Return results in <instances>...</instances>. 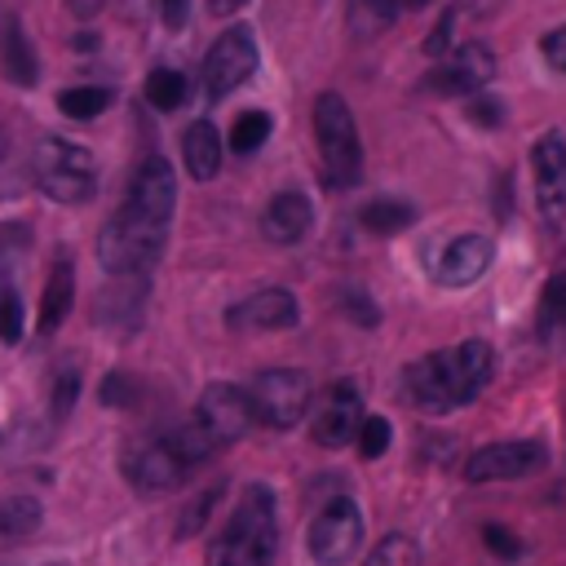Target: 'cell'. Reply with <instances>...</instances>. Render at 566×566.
Wrapping results in <instances>:
<instances>
[{
    "mask_svg": "<svg viewBox=\"0 0 566 566\" xmlns=\"http://www.w3.org/2000/svg\"><path fill=\"white\" fill-rule=\"evenodd\" d=\"M177 208V177L164 155H146L133 168L124 203L97 234V261L111 274H142L164 256L168 221Z\"/></svg>",
    "mask_w": 566,
    "mask_h": 566,
    "instance_id": "1",
    "label": "cell"
},
{
    "mask_svg": "<svg viewBox=\"0 0 566 566\" xmlns=\"http://www.w3.org/2000/svg\"><path fill=\"white\" fill-rule=\"evenodd\" d=\"M491 376H495V349L486 340H460V345L416 358L402 371V389L411 407L429 416H447V411L469 407L491 385Z\"/></svg>",
    "mask_w": 566,
    "mask_h": 566,
    "instance_id": "2",
    "label": "cell"
},
{
    "mask_svg": "<svg viewBox=\"0 0 566 566\" xmlns=\"http://www.w3.org/2000/svg\"><path fill=\"white\" fill-rule=\"evenodd\" d=\"M217 455V447L208 442V433L195 420H181L177 429L164 433H146L124 451V478L142 491V495H168L177 491L199 464H208Z\"/></svg>",
    "mask_w": 566,
    "mask_h": 566,
    "instance_id": "3",
    "label": "cell"
},
{
    "mask_svg": "<svg viewBox=\"0 0 566 566\" xmlns=\"http://www.w3.org/2000/svg\"><path fill=\"white\" fill-rule=\"evenodd\" d=\"M279 544V517H274V491L261 482H248L221 526V535L208 548V566H270Z\"/></svg>",
    "mask_w": 566,
    "mask_h": 566,
    "instance_id": "4",
    "label": "cell"
},
{
    "mask_svg": "<svg viewBox=\"0 0 566 566\" xmlns=\"http://www.w3.org/2000/svg\"><path fill=\"white\" fill-rule=\"evenodd\" d=\"M314 142H318V159H323V172L332 186H354L363 177L358 124H354V111L340 93L314 97Z\"/></svg>",
    "mask_w": 566,
    "mask_h": 566,
    "instance_id": "5",
    "label": "cell"
},
{
    "mask_svg": "<svg viewBox=\"0 0 566 566\" xmlns=\"http://www.w3.org/2000/svg\"><path fill=\"white\" fill-rule=\"evenodd\" d=\"M31 177L40 186V195H49L53 203H84L97 190L93 155L66 137H40V146L31 155Z\"/></svg>",
    "mask_w": 566,
    "mask_h": 566,
    "instance_id": "6",
    "label": "cell"
},
{
    "mask_svg": "<svg viewBox=\"0 0 566 566\" xmlns=\"http://www.w3.org/2000/svg\"><path fill=\"white\" fill-rule=\"evenodd\" d=\"M248 398H252L256 424L292 429V424L310 411V380H305V371H296V367H265V371L252 376Z\"/></svg>",
    "mask_w": 566,
    "mask_h": 566,
    "instance_id": "7",
    "label": "cell"
},
{
    "mask_svg": "<svg viewBox=\"0 0 566 566\" xmlns=\"http://www.w3.org/2000/svg\"><path fill=\"white\" fill-rule=\"evenodd\" d=\"M190 420L208 433V442H212L217 451L234 447V442L256 424V411H252L248 385H230V380L208 385V389L199 394V402H195V416H190Z\"/></svg>",
    "mask_w": 566,
    "mask_h": 566,
    "instance_id": "8",
    "label": "cell"
},
{
    "mask_svg": "<svg viewBox=\"0 0 566 566\" xmlns=\"http://www.w3.org/2000/svg\"><path fill=\"white\" fill-rule=\"evenodd\" d=\"M363 548V513L349 495L327 500L310 522V557L318 566H349Z\"/></svg>",
    "mask_w": 566,
    "mask_h": 566,
    "instance_id": "9",
    "label": "cell"
},
{
    "mask_svg": "<svg viewBox=\"0 0 566 566\" xmlns=\"http://www.w3.org/2000/svg\"><path fill=\"white\" fill-rule=\"evenodd\" d=\"M256 62H261V53H256V35H252L243 22L226 27V31L212 40L208 57H203V88H208V97L221 102L226 93H234L243 80L256 75Z\"/></svg>",
    "mask_w": 566,
    "mask_h": 566,
    "instance_id": "10",
    "label": "cell"
},
{
    "mask_svg": "<svg viewBox=\"0 0 566 566\" xmlns=\"http://www.w3.org/2000/svg\"><path fill=\"white\" fill-rule=\"evenodd\" d=\"M548 464V447L535 438H500L469 455L464 478L469 482H517Z\"/></svg>",
    "mask_w": 566,
    "mask_h": 566,
    "instance_id": "11",
    "label": "cell"
},
{
    "mask_svg": "<svg viewBox=\"0 0 566 566\" xmlns=\"http://www.w3.org/2000/svg\"><path fill=\"white\" fill-rule=\"evenodd\" d=\"M491 80H495L491 49L486 44H460L424 75V93H433V97H478V93H486Z\"/></svg>",
    "mask_w": 566,
    "mask_h": 566,
    "instance_id": "12",
    "label": "cell"
},
{
    "mask_svg": "<svg viewBox=\"0 0 566 566\" xmlns=\"http://www.w3.org/2000/svg\"><path fill=\"white\" fill-rule=\"evenodd\" d=\"M531 177H535V203L548 226L566 221V133H539L531 146Z\"/></svg>",
    "mask_w": 566,
    "mask_h": 566,
    "instance_id": "13",
    "label": "cell"
},
{
    "mask_svg": "<svg viewBox=\"0 0 566 566\" xmlns=\"http://www.w3.org/2000/svg\"><path fill=\"white\" fill-rule=\"evenodd\" d=\"M301 323V305L287 287H261L248 292L243 301H234L226 310V327L230 332H283Z\"/></svg>",
    "mask_w": 566,
    "mask_h": 566,
    "instance_id": "14",
    "label": "cell"
},
{
    "mask_svg": "<svg viewBox=\"0 0 566 566\" xmlns=\"http://www.w3.org/2000/svg\"><path fill=\"white\" fill-rule=\"evenodd\" d=\"M363 420H367V416H363L358 389H354L349 380H340V385L323 398V407L314 411V442H318V447H327V451L349 447V442L358 438Z\"/></svg>",
    "mask_w": 566,
    "mask_h": 566,
    "instance_id": "15",
    "label": "cell"
},
{
    "mask_svg": "<svg viewBox=\"0 0 566 566\" xmlns=\"http://www.w3.org/2000/svg\"><path fill=\"white\" fill-rule=\"evenodd\" d=\"M491 261H495V243H491L486 234H455V239L438 252L433 279H438L442 287H469V283H478V279L491 270Z\"/></svg>",
    "mask_w": 566,
    "mask_h": 566,
    "instance_id": "16",
    "label": "cell"
},
{
    "mask_svg": "<svg viewBox=\"0 0 566 566\" xmlns=\"http://www.w3.org/2000/svg\"><path fill=\"white\" fill-rule=\"evenodd\" d=\"M310 230H314V203H310V195H301V190H279V195L265 203V212H261V234H265L270 243L292 248V243H301Z\"/></svg>",
    "mask_w": 566,
    "mask_h": 566,
    "instance_id": "17",
    "label": "cell"
},
{
    "mask_svg": "<svg viewBox=\"0 0 566 566\" xmlns=\"http://www.w3.org/2000/svg\"><path fill=\"white\" fill-rule=\"evenodd\" d=\"M221 159H226V142H221L217 124L212 119L186 124V133H181V164H186V172L195 181H212L221 172Z\"/></svg>",
    "mask_w": 566,
    "mask_h": 566,
    "instance_id": "18",
    "label": "cell"
},
{
    "mask_svg": "<svg viewBox=\"0 0 566 566\" xmlns=\"http://www.w3.org/2000/svg\"><path fill=\"white\" fill-rule=\"evenodd\" d=\"M0 66H4V75H9L18 88H35V80H40V57H35V49H31V35H27V27H22L18 18H9V13H4V22H0Z\"/></svg>",
    "mask_w": 566,
    "mask_h": 566,
    "instance_id": "19",
    "label": "cell"
},
{
    "mask_svg": "<svg viewBox=\"0 0 566 566\" xmlns=\"http://www.w3.org/2000/svg\"><path fill=\"white\" fill-rule=\"evenodd\" d=\"M71 305H75V265H71V256H62V261H53V270H49V279H44L40 318H35L40 336H53V332L66 323Z\"/></svg>",
    "mask_w": 566,
    "mask_h": 566,
    "instance_id": "20",
    "label": "cell"
},
{
    "mask_svg": "<svg viewBox=\"0 0 566 566\" xmlns=\"http://www.w3.org/2000/svg\"><path fill=\"white\" fill-rule=\"evenodd\" d=\"M111 102H115V93L106 88V84H71V88H62L57 93V111L66 115V119H97L102 111H111Z\"/></svg>",
    "mask_w": 566,
    "mask_h": 566,
    "instance_id": "21",
    "label": "cell"
},
{
    "mask_svg": "<svg viewBox=\"0 0 566 566\" xmlns=\"http://www.w3.org/2000/svg\"><path fill=\"white\" fill-rule=\"evenodd\" d=\"M411 203L407 199H394V195H380V199H371V203H363V212H358V221L371 230V234H398V230H407L411 226Z\"/></svg>",
    "mask_w": 566,
    "mask_h": 566,
    "instance_id": "22",
    "label": "cell"
},
{
    "mask_svg": "<svg viewBox=\"0 0 566 566\" xmlns=\"http://www.w3.org/2000/svg\"><path fill=\"white\" fill-rule=\"evenodd\" d=\"M270 128H274L270 111H239L234 124H230V137H226L230 155H252V150H261V146L270 142Z\"/></svg>",
    "mask_w": 566,
    "mask_h": 566,
    "instance_id": "23",
    "label": "cell"
},
{
    "mask_svg": "<svg viewBox=\"0 0 566 566\" xmlns=\"http://www.w3.org/2000/svg\"><path fill=\"white\" fill-rule=\"evenodd\" d=\"M186 97H190V80L181 71L159 66V71L146 75V102L155 111H177V106H186Z\"/></svg>",
    "mask_w": 566,
    "mask_h": 566,
    "instance_id": "24",
    "label": "cell"
},
{
    "mask_svg": "<svg viewBox=\"0 0 566 566\" xmlns=\"http://www.w3.org/2000/svg\"><path fill=\"white\" fill-rule=\"evenodd\" d=\"M363 566H420V548L411 535H385Z\"/></svg>",
    "mask_w": 566,
    "mask_h": 566,
    "instance_id": "25",
    "label": "cell"
},
{
    "mask_svg": "<svg viewBox=\"0 0 566 566\" xmlns=\"http://www.w3.org/2000/svg\"><path fill=\"white\" fill-rule=\"evenodd\" d=\"M35 526H40V504H35V500L18 495V500L0 504V535H4V539H18V535H27V531H35Z\"/></svg>",
    "mask_w": 566,
    "mask_h": 566,
    "instance_id": "26",
    "label": "cell"
},
{
    "mask_svg": "<svg viewBox=\"0 0 566 566\" xmlns=\"http://www.w3.org/2000/svg\"><path fill=\"white\" fill-rule=\"evenodd\" d=\"M354 442H358V455H363V460H380V455L389 451V442H394V424H389L385 416H367Z\"/></svg>",
    "mask_w": 566,
    "mask_h": 566,
    "instance_id": "27",
    "label": "cell"
},
{
    "mask_svg": "<svg viewBox=\"0 0 566 566\" xmlns=\"http://www.w3.org/2000/svg\"><path fill=\"white\" fill-rule=\"evenodd\" d=\"M22 327H27V318H22V296L4 283V287H0V340H4V345H18V340H22Z\"/></svg>",
    "mask_w": 566,
    "mask_h": 566,
    "instance_id": "28",
    "label": "cell"
},
{
    "mask_svg": "<svg viewBox=\"0 0 566 566\" xmlns=\"http://www.w3.org/2000/svg\"><path fill=\"white\" fill-rule=\"evenodd\" d=\"M398 9H402V0H354V22L363 31H385Z\"/></svg>",
    "mask_w": 566,
    "mask_h": 566,
    "instance_id": "29",
    "label": "cell"
},
{
    "mask_svg": "<svg viewBox=\"0 0 566 566\" xmlns=\"http://www.w3.org/2000/svg\"><path fill=\"white\" fill-rule=\"evenodd\" d=\"M482 539H486V548L500 557V562H513V557H522V539L513 535V531H504V526H482Z\"/></svg>",
    "mask_w": 566,
    "mask_h": 566,
    "instance_id": "30",
    "label": "cell"
},
{
    "mask_svg": "<svg viewBox=\"0 0 566 566\" xmlns=\"http://www.w3.org/2000/svg\"><path fill=\"white\" fill-rule=\"evenodd\" d=\"M539 53H544V62H548L553 71H562V75H566V22H562V27H553V31H544Z\"/></svg>",
    "mask_w": 566,
    "mask_h": 566,
    "instance_id": "31",
    "label": "cell"
},
{
    "mask_svg": "<svg viewBox=\"0 0 566 566\" xmlns=\"http://www.w3.org/2000/svg\"><path fill=\"white\" fill-rule=\"evenodd\" d=\"M469 115H473L482 128H495V124L504 119V106H500L491 93H478V97H469Z\"/></svg>",
    "mask_w": 566,
    "mask_h": 566,
    "instance_id": "32",
    "label": "cell"
},
{
    "mask_svg": "<svg viewBox=\"0 0 566 566\" xmlns=\"http://www.w3.org/2000/svg\"><path fill=\"white\" fill-rule=\"evenodd\" d=\"M102 402H106V407H124V402H133V380H128L124 371H111V376L102 380Z\"/></svg>",
    "mask_w": 566,
    "mask_h": 566,
    "instance_id": "33",
    "label": "cell"
},
{
    "mask_svg": "<svg viewBox=\"0 0 566 566\" xmlns=\"http://www.w3.org/2000/svg\"><path fill=\"white\" fill-rule=\"evenodd\" d=\"M544 314H566V270L544 283Z\"/></svg>",
    "mask_w": 566,
    "mask_h": 566,
    "instance_id": "34",
    "label": "cell"
},
{
    "mask_svg": "<svg viewBox=\"0 0 566 566\" xmlns=\"http://www.w3.org/2000/svg\"><path fill=\"white\" fill-rule=\"evenodd\" d=\"M155 9H159V18L177 31V27L186 22V13H190V0H155Z\"/></svg>",
    "mask_w": 566,
    "mask_h": 566,
    "instance_id": "35",
    "label": "cell"
},
{
    "mask_svg": "<svg viewBox=\"0 0 566 566\" xmlns=\"http://www.w3.org/2000/svg\"><path fill=\"white\" fill-rule=\"evenodd\" d=\"M243 4H248V0H208V13H212V18H234Z\"/></svg>",
    "mask_w": 566,
    "mask_h": 566,
    "instance_id": "36",
    "label": "cell"
},
{
    "mask_svg": "<svg viewBox=\"0 0 566 566\" xmlns=\"http://www.w3.org/2000/svg\"><path fill=\"white\" fill-rule=\"evenodd\" d=\"M4 150H9V137H4V128H0V159H4Z\"/></svg>",
    "mask_w": 566,
    "mask_h": 566,
    "instance_id": "37",
    "label": "cell"
},
{
    "mask_svg": "<svg viewBox=\"0 0 566 566\" xmlns=\"http://www.w3.org/2000/svg\"><path fill=\"white\" fill-rule=\"evenodd\" d=\"M402 4H407V9H420V4H429V0H402Z\"/></svg>",
    "mask_w": 566,
    "mask_h": 566,
    "instance_id": "38",
    "label": "cell"
},
{
    "mask_svg": "<svg viewBox=\"0 0 566 566\" xmlns=\"http://www.w3.org/2000/svg\"><path fill=\"white\" fill-rule=\"evenodd\" d=\"M0 18H4V9H0Z\"/></svg>",
    "mask_w": 566,
    "mask_h": 566,
    "instance_id": "39",
    "label": "cell"
}]
</instances>
